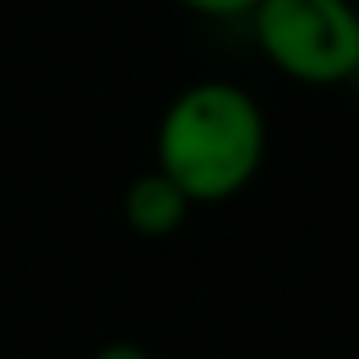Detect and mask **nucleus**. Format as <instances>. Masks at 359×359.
<instances>
[{"instance_id": "obj_6", "label": "nucleus", "mask_w": 359, "mask_h": 359, "mask_svg": "<svg viewBox=\"0 0 359 359\" xmlns=\"http://www.w3.org/2000/svg\"><path fill=\"white\" fill-rule=\"evenodd\" d=\"M351 82H355V87H359V60H355V78H351Z\"/></svg>"}, {"instance_id": "obj_2", "label": "nucleus", "mask_w": 359, "mask_h": 359, "mask_svg": "<svg viewBox=\"0 0 359 359\" xmlns=\"http://www.w3.org/2000/svg\"><path fill=\"white\" fill-rule=\"evenodd\" d=\"M259 55L300 87H341L359 60L355 0H259L250 9Z\"/></svg>"}, {"instance_id": "obj_3", "label": "nucleus", "mask_w": 359, "mask_h": 359, "mask_svg": "<svg viewBox=\"0 0 359 359\" xmlns=\"http://www.w3.org/2000/svg\"><path fill=\"white\" fill-rule=\"evenodd\" d=\"M191 210L196 205L187 201V191L168 173H159L155 164L123 187V223H128L137 237H150V241L173 237Z\"/></svg>"}, {"instance_id": "obj_4", "label": "nucleus", "mask_w": 359, "mask_h": 359, "mask_svg": "<svg viewBox=\"0 0 359 359\" xmlns=\"http://www.w3.org/2000/svg\"><path fill=\"white\" fill-rule=\"evenodd\" d=\"M173 5H182L187 14L214 18V23H237V18H250V9L259 0H173Z\"/></svg>"}, {"instance_id": "obj_5", "label": "nucleus", "mask_w": 359, "mask_h": 359, "mask_svg": "<svg viewBox=\"0 0 359 359\" xmlns=\"http://www.w3.org/2000/svg\"><path fill=\"white\" fill-rule=\"evenodd\" d=\"M91 359H155L146 351V346H137V341H109V346H100Z\"/></svg>"}, {"instance_id": "obj_1", "label": "nucleus", "mask_w": 359, "mask_h": 359, "mask_svg": "<svg viewBox=\"0 0 359 359\" xmlns=\"http://www.w3.org/2000/svg\"><path fill=\"white\" fill-rule=\"evenodd\" d=\"M269 150V118L255 91L228 78L182 87L155 123V168L191 205H223L255 182Z\"/></svg>"}]
</instances>
